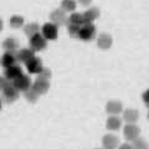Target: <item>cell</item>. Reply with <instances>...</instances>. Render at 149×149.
<instances>
[{
    "mask_svg": "<svg viewBox=\"0 0 149 149\" xmlns=\"http://www.w3.org/2000/svg\"><path fill=\"white\" fill-rule=\"evenodd\" d=\"M29 46H30V49H32L34 51H42L46 49V46H47V40L45 39L42 34H36L35 36L30 37Z\"/></svg>",
    "mask_w": 149,
    "mask_h": 149,
    "instance_id": "cell-1",
    "label": "cell"
},
{
    "mask_svg": "<svg viewBox=\"0 0 149 149\" xmlns=\"http://www.w3.org/2000/svg\"><path fill=\"white\" fill-rule=\"evenodd\" d=\"M96 37V27L93 24H83L81 26L78 39L83 41H92Z\"/></svg>",
    "mask_w": 149,
    "mask_h": 149,
    "instance_id": "cell-2",
    "label": "cell"
},
{
    "mask_svg": "<svg viewBox=\"0 0 149 149\" xmlns=\"http://www.w3.org/2000/svg\"><path fill=\"white\" fill-rule=\"evenodd\" d=\"M3 92V101L6 103H13L14 101L17 100L19 97V91L15 88V86L13 85V82H10L9 85L5 87V90L1 91Z\"/></svg>",
    "mask_w": 149,
    "mask_h": 149,
    "instance_id": "cell-3",
    "label": "cell"
},
{
    "mask_svg": "<svg viewBox=\"0 0 149 149\" xmlns=\"http://www.w3.org/2000/svg\"><path fill=\"white\" fill-rule=\"evenodd\" d=\"M50 20L56 26H62L66 24L68 19L66 16V11L65 10H62V9H56V10H54L50 14Z\"/></svg>",
    "mask_w": 149,
    "mask_h": 149,
    "instance_id": "cell-4",
    "label": "cell"
},
{
    "mask_svg": "<svg viewBox=\"0 0 149 149\" xmlns=\"http://www.w3.org/2000/svg\"><path fill=\"white\" fill-rule=\"evenodd\" d=\"M123 133H124V138L127 139L128 142H134L136 139L139 138L141 129H139V127H137L136 123H133V124L127 123V125H125L123 129Z\"/></svg>",
    "mask_w": 149,
    "mask_h": 149,
    "instance_id": "cell-5",
    "label": "cell"
},
{
    "mask_svg": "<svg viewBox=\"0 0 149 149\" xmlns=\"http://www.w3.org/2000/svg\"><path fill=\"white\" fill-rule=\"evenodd\" d=\"M58 26H56L52 22H47L42 26L41 29V34L44 35V37L46 40H56L57 39V35H58V30H57Z\"/></svg>",
    "mask_w": 149,
    "mask_h": 149,
    "instance_id": "cell-6",
    "label": "cell"
},
{
    "mask_svg": "<svg viewBox=\"0 0 149 149\" xmlns=\"http://www.w3.org/2000/svg\"><path fill=\"white\" fill-rule=\"evenodd\" d=\"M13 85L15 86V88L19 91V92H25L27 91L30 87H32L31 85V80L29 76H26V74H21L19 78H16L15 81H13Z\"/></svg>",
    "mask_w": 149,
    "mask_h": 149,
    "instance_id": "cell-7",
    "label": "cell"
},
{
    "mask_svg": "<svg viewBox=\"0 0 149 149\" xmlns=\"http://www.w3.org/2000/svg\"><path fill=\"white\" fill-rule=\"evenodd\" d=\"M25 65H26L27 71H29L30 73H37V74H39L41 71H42V68H44L41 58L35 57V56L32 58H30Z\"/></svg>",
    "mask_w": 149,
    "mask_h": 149,
    "instance_id": "cell-8",
    "label": "cell"
},
{
    "mask_svg": "<svg viewBox=\"0 0 149 149\" xmlns=\"http://www.w3.org/2000/svg\"><path fill=\"white\" fill-rule=\"evenodd\" d=\"M21 74H24V73H22L21 67L17 66V65H14V66H10V67L5 68V72H4V76H5L10 82L15 81L16 78H19L21 76Z\"/></svg>",
    "mask_w": 149,
    "mask_h": 149,
    "instance_id": "cell-9",
    "label": "cell"
},
{
    "mask_svg": "<svg viewBox=\"0 0 149 149\" xmlns=\"http://www.w3.org/2000/svg\"><path fill=\"white\" fill-rule=\"evenodd\" d=\"M16 61H17L16 52H5L1 56V58H0V66H3L4 68H8L10 66H14Z\"/></svg>",
    "mask_w": 149,
    "mask_h": 149,
    "instance_id": "cell-10",
    "label": "cell"
},
{
    "mask_svg": "<svg viewBox=\"0 0 149 149\" xmlns=\"http://www.w3.org/2000/svg\"><path fill=\"white\" fill-rule=\"evenodd\" d=\"M32 88H34L39 95H45V93L49 91V88H50V82L47 80H44V78L37 77V80L32 83Z\"/></svg>",
    "mask_w": 149,
    "mask_h": 149,
    "instance_id": "cell-11",
    "label": "cell"
},
{
    "mask_svg": "<svg viewBox=\"0 0 149 149\" xmlns=\"http://www.w3.org/2000/svg\"><path fill=\"white\" fill-rule=\"evenodd\" d=\"M112 44H113V40H112V36L108 34H100L98 39H97V46L102 50H108L112 47Z\"/></svg>",
    "mask_w": 149,
    "mask_h": 149,
    "instance_id": "cell-12",
    "label": "cell"
},
{
    "mask_svg": "<svg viewBox=\"0 0 149 149\" xmlns=\"http://www.w3.org/2000/svg\"><path fill=\"white\" fill-rule=\"evenodd\" d=\"M102 144L104 149H116L119 144V139L114 134H106L102 139Z\"/></svg>",
    "mask_w": 149,
    "mask_h": 149,
    "instance_id": "cell-13",
    "label": "cell"
},
{
    "mask_svg": "<svg viewBox=\"0 0 149 149\" xmlns=\"http://www.w3.org/2000/svg\"><path fill=\"white\" fill-rule=\"evenodd\" d=\"M106 111L108 114L112 116H117L120 112H123V104L119 101H109L106 104Z\"/></svg>",
    "mask_w": 149,
    "mask_h": 149,
    "instance_id": "cell-14",
    "label": "cell"
},
{
    "mask_svg": "<svg viewBox=\"0 0 149 149\" xmlns=\"http://www.w3.org/2000/svg\"><path fill=\"white\" fill-rule=\"evenodd\" d=\"M35 56V51L32 49H21V50H17L16 51V58L17 61L20 62H27L30 58H32Z\"/></svg>",
    "mask_w": 149,
    "mask_h": 149,
    "instance_id": "cell-15",
    "label": "cell"
},
{
    "mask_svg": "<svg viewBox=\"0 0 149 149\" xmlns=\"http://www.w3.org/2000/svg\"><path fill=\"white\" fill-rule=\"evenodd\" d=\"M100 16V10L97 8H90L83 13V20L85 24H92L95 20H97Z\"/></svg>",
    "mask_w": 149,
    "mask_h": 149,
    "instance_id": "cell-16",
    "label": "cell"
},
{
    "mask_svg": "<svg viewBox=\"0 0 149 149\" xmlns=\"http://www.w3.org/2000/svg\"><path fill=\"white\" fill-rule=\"evenodd\" d=\"M139 118V112L137 109H133V108H128L123 112V119L124 122H127L129 124H133L136 123Z\"/></svg>",
    "mask_w": 149,
    "mask_h": 149,
    "instance_id": "cell-17",
    "label": "cell"
},
{
    "mask_svg": "<svg viewBox=\"0 0 149 149\" xmlns=\"http://www.w3.org/2000/svg\"><path fill=\"white\" fill-rule=\"evenodd\" d=\"M3 47L6 52H16L19 49V41L14 37H8V39L4 40Z\"/></svg>",
    "mask_w": 149,
    "mask_h": 149,
    "instance_id": "cell-18",
    "label": "cell"
},
{
    "mask_svg": "<svg viewBox=\"0 0 149 149\" xmlns=\"http://www.w3.org/2000/svg\"><path fill=\"white\" fill-rule=\"evenodd\" d=\"M106 127L108 130H118L120 127H122V119L117 116H112L107 119V123H106Z\"/></svg>",
    "mask_w": 149,
    "mask_h": 149,
    "instance_id": "cell-19",
    "label": "cell"
},
{
    "mask_svg": "<svg viewBox=\"0 0 149 149\" xmlns=\"http://www.w3.org/2000/svg\"><path fill=\"white\" fill-rule=\"evenodd\" d=\"M24 32L30 39V37L35 36L36 34H40V26H39V24H36V22H30V24H27L24 27Z\"/></svg>",
    "mask_w": 149,
    "mask_h": 149,
    "instance_id": "cell-20",
    "label": "cell"
},
{
    "mask_svg": "<svg viewBox=\"0 0 149 149\" xmlns=\"http://www.w3.org/2000/svg\"><path fill=\"white\" fill-rule=\"evenodd\" d=\"M67 24H73V25H78V26H82L85 24V20H83V14L80 13H72L70 15L68 20H67Z\"/></svg>",
    "mask_w": 149,
    "mask_h": 149,
    "instance_id": "cell-21",
    "label": "cell"
},
{
    "mask_svg": "<svg viewBox=\"0 0 149 149\" xmlns=\"http://www.w3.org/2000/svg\"><path fill=\"white\" fill-rule=\"evenodd\" d=\"M76 0H62L61 1V9L66 13H73L76 10Z\"/></svg>",
    "mask_w": 149,
    "mask_h": 149,
    "instance_id": "cell-22",
    "label": "cell"
},
{
    "mask_svg": "<svg viewBox=\"0 0 149 149\" xmlns=\"http://www.w3.org/2000/svg\"><path fill=\"white\" fill-rule=\"evenodd\" d=\"M9 24H10V26L13 29H20V27L24 26V17L20 16V15H14L10 17Z\"/></svg>",
    "mask_w": 149,
    "mask_h": 149,
    "instance_id": "cell-23",
    "label": "cell"
},
{
    "mask_svg": "<svg viewBox=\"0 0 149 149\" xmlns=\"http://www.w3.org/2000/svg\"><path fill=\"white\" fill-rule=\"evenodd\" d=\"M24 93H25V98H26L27 101H29L30 103H35V102L37 101V97H39V93H37V92H36V91H35L32 87H30L29 90L25 91Z\"/></svg>",
    "mask_w": 149,
    "mask_h": 149,
    "instance_id": "cell-24",
    "label": "cell"
},
{
    "mask_svg": "<svg viewBox=\"0 0 149 149\" xmlns=\"http://www.w3.org/2000/svg\"><path fill=\"white\" fill-rule=\"evenodd\" d=\"M80 30H81V26L73 25V24H67V31H68V35H70V36L78 39V34H80Z\"/></svg>",
    "mask_w": 149,
    "mask_h": 149,
    "instance_id": "cell-25",
    "label": "cell"
},
{
    "mask_svg": "<svg viewBox=\"0 0 149 149\" xmlns=\"http://www.w3.org/2000/svg\"><path fill=\"white\" fill-rule=\"evenodd\" d=\"M132 146H133V149H148L147 142L144 141V139H142V138L136 139V141L133 142Z\"/></svg>",
    "mask_w": 149,
    "mask_h": 149,
    "instance_id": "cell-26",
    "label": "cell"
},
{
    "mask_svg": "<svg viewBox=\"0 0 149 149\" xmlns=\"http://www.w3.org/2000/svg\"><path fill=\"white\" fill-rule=\"evenodd\" d=\"M39 78H44V80H47L50 81V78H51V71L49 68H42V71H41L39 73Z\"/></svg>",
    "mask_w": 149,
    "mask_h": 149,
    "instance_id": "cell-27",
    "label": "cell"
},
{
    "mask_svg": "<svg viewBox=\"0 0 149 149\" xmlns=\"http://www.w3.org/2000/svg\"><path fill=\"white\" fill-rule=\"evenodd\" d=\"M10 83V81L8 80L5 76H0V91H4L5 90V87Z\"/></svg>",
    "mask_w": 149,
    "mask_h": 149,
    "instance_id": "cell-28",
    "label": "cell"
},
{
    "mask_svg": "<svg viewBox=\"0 0 149 149\" xmlns=\"http://www.w3.org/2000/svg\"><path fill=\"white\" fill-rule=\"evenodd\" d=\"M143 101H144V103H146V106L149 108V88L143 93Z\"/></svg>",
    "mask_w": 149,
    "mask_h": 149,
    "instance_id": "cell-29",
    "label": "cell"
},
{
    "mask_svg": "<svg viewBox=\"0 0 149 149\" xmlns=\"http://www.w3.org/2000/svg\"><path fill=\"white\" fill-rule=\"evenodd\" d=\"M119 149H133V146H130L128 143H124L122 146H119Z\"/></svg>",
    "mask_w": 149,
    "mask_h": 149,
    "instance_id": "cell-30",
    "label": "cell"
},
{
    "mask_svg": "<svg viewBox=\"0 0 149 149\" xmlns=\"http://www.w3.org/2000/svg\"><path fill=\"white\" fill-rule=\"evenodd\" d=\"M78 3L82 4V5H85V6H88L92 3V0H78Z\"/></svg>",
    "mask_w": 149,
    "mask_h": 149,
    "instance_id": "cell-31",
    "label": "cell"
},
{
    "mask_svg": "<svg viewBox=\"0 0 149 149\" xmlns=\"http://www.w3.org/2000/svg\"><path fill=\"white\" fill-rule=\"evenodd\" d=\"M3 26H4V22H3V20H1V19H0V31L3 30Z\"/></svg>",
    "mask_w": 149,
    "mask_h": 149,
    "instance_id": "cell-32",
    "label": "cell"
},
{
    "mask_svg": "<svg viewBox=\"0 0 149 149\" xmlns=\"http://www.w3.org/2000/svg\"><path fill=\"white\" fill-rule=\"evenodd\" d=\"M1 107H3V103H1V100H0V109H1Z\"/></svg>",
    "mask_w": 149,
    "mask_h": 149,
    "instance_id": "cell-33",
    "label": "cell"
},
{
    "mask_svg": "<svg viewBox=\"0 0 149 149\" xmlns=\"http://www.w3.org/2000/svg\"><path fill=\"white\" fill-rule=\"evenodd\" d=\"M147 117H148V119H149V108H148V114H147Z\"/></svg>",
    "mask_w": 149,
    "mask_h": 149,
    "instance_id": "cell-34",
    "label": "cell"
},
{
    "mask_svg": "<svg viewBox=\"0 0 149 149\" xmlns=\"http://www.w3.org/2000/svg\"><path fill=\"white\" fill-rule=\"evenodd\" d=\"M96 149H104V148H96Z\"/></svg>",
    "mask_w": 149,
    "mask_h": 149,
    "instance_id": "cell-35",
    "label": "cell"
}]
</instances>
